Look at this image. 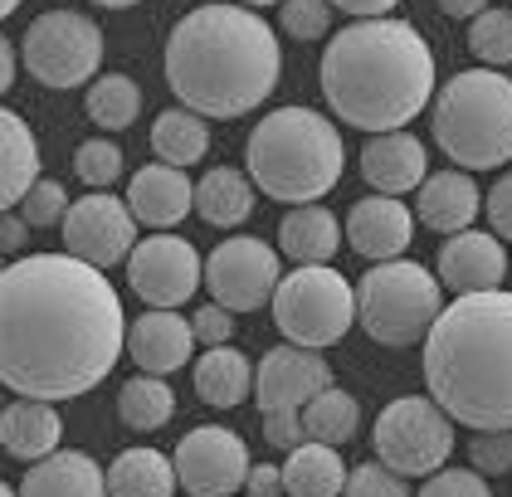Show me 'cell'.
<instances>
[{
  "mask_svg": "<svg viewBox=\"0 0 512 497\" xmlns=\"http://www.w3.org/2000/svg\"><path fill=\"white\" fill-rule=\"evenodd\" d=\"M176 415V390L166 385V376H132V381L118 390V420L137 434H152L161 424H171Z\"/></svg>",
  "mask_w": 512,
  "mask_h": 497,
  "instance_id": "31",
  "label": "cell"
},
{
  "mask_svg": "<svg viewBox=\"0 0 512 497\" xmlns=\"http://www.w3.org/2000/svg\"><path fill=\"white\" fill-rule=\"evenodd\" d=\"M278 283V244H264L254 234H235L225 239L210 259H205V288L215 293V303L230 312H259L274 303Z\"/></svg>",
  "mask_w": 512,
  "mask_h": 497,
  "instance_id": "12",
  "label": "cell"
},
{
  "mask_svg": "<svg viewBox=\"0 0 512 497\" xmlns=\"http://www.w3.org/2000/svg\"><path fill=\"white\" fill-rule=\"evenodd\" d=\"M191 327H196V342L205 346H230V337H235V312L220 303H205L191 317Z\"/></svg>",
  "mask_w": 512,
  "mask_h": 497,
  "instance_id": "42",
  "label": "cell"
},
{
  "mask_svg": "<svg viewBox=\"0 0 512 497\" xmlns=\"http://www.w3.org/2000/svg\"><path fill=\"white\" fill-rule=\"evenodd\" d=\"M278 25L298 44H313V39L332 30V0H283L278 5Z\"/></svg>",
  "mask_w": 512,
  "mask_h": 497,
  "instance_id": "36",
  "label": "cell"
},
{
  "mask_svg": "<svg viewBox=\"0 0 512 497\" xmlns=\"http://www.w3.org/2000/svg\"><path fill=\"white\" fill-rule=\"evenodd\" d=\"M152 152L166 166H196L200 156L210 152V117L191 113V108H166L152 122Z\"/></svg>",
  "mask_w": 512,
  "mask_h": 497,
  "instance_id": "30",
  "label": "cell"
},
{
  "mask_svg": "<svg viewBox=\"0 0 512 497\" xmlns=\"http://www.w3.org/2000/svg\"><path fill=\"white\" fill-rule=\"evenodd\" d=\"M361 176L376 195H410L430 176V152L415 132H381L361 147Z\"/></svg>",
  "mask_w": 512,
  "mask_h": 497,
  "instance_id": "19",
  "label": "cell"
},
{
  "mask_svg": "<svg viewBox=\"0 0 512 497\" xmlns=\"http://www.w3.org/2000/svg\"><path fill=\"white\" fill-rule=\"evenodd\" d=\"M439 10H444L449 20H478V15L488 10V0H439Z\"/></svg>",
  "mask_w": 512,
  "mask_h": 497,
  "instance_id": "46",
  "label": "cell"
},
{
  "mask_svg": "<svg viewBox=\"0 0 512 497\" xmlns=\"http://www.w3.org/2000/svg\"><path fill=\"white\" fill-rule=\"evenodd\" d=\"M483 215H488V225L493 234L512 244V171H503L498 181H493V191L483 195Z\"/></svg>",
  "mask_w": 512,
  "mask_h": 497,
  "instance_id": "41",
  "label": "cell"
},
{
  "mask_svg": "<svg viewBox=\"0 0 512 497\" xmlns=\"http://www.w3.org/2000/svg\"><path fill=\"white\" fill-rule=\"evenodd\" d=\"M469 54L483 69H508L512 64V10L488 5L478 20H469Z\"/></svg>",
  "mask_w": 512,
  "mask_h": 497,
  "instance_id": "34",
  "label": "cell"
},
{
  "mask_svg": "<svg viewBox=\"0 0 512 497\" xmlns=\"http://www.w3.org/2000/svg\"><path fill=\"white\" fill-rule=\"evenodd\" d=\"M274 322L293 346H337L356 322V283L332 264H298L274 293Z\"/></svg>",
  "mask_w": 512,
  "mask_h": 497,
  "instance_id": "8",
  "label": "cell"
},
{
  "mask_svg": "<svg viewBox=\"0 0 512 497\" xmlns=\"http://www.w3.org/2000/svg\"><path fill=\"white\" fill-rule=\"evenodd\" d=\"M444 312V283L439 273L410 259L371 264L356 283V322L376 346H415L430 337Z\"/></svg>",
  "mask_w": 512,
  "mask_h": 497,
  "instance_id": "7",
  "label": "cell"
},
{
  "mask_svg": "<svg viewBox=\"0 0 512 497\" xmlns=\"http://www.w3.org/2000/svg\"><path fill=\"white\" fill-rule=\"evenodd\" d=\"M69 191L59 186V181H35L30 186V195L20 200V215H25V225L30 230H54V225H64V215H69Z\"/></svg>",
  "mask_w": 512,
  "mask_h": 497,
  "instance_id": "37",
  "label": "cell"
},
{
  "mask_svg": "<svg viewBox=\"0 0 512 497\" xmlns=\"http://www.w3.org/2000/svg\"><path fill=\"white\" fill-rule=\"evenodd\" d=\"M425 385L464 429H512V293H459L425 337Z\"/></svg>",
  "mask_w": 512,
  "mask_h": 497,
  "instance_id": "4",
  "label": "cell"
},
{
  "mask_svg": "<svg viewBox=\"0 0 512 497\" xmlns=\"http://www.w3.org/2000/svg\"><path fill=\"white\" fill-rule=\"evenodd\" d=\"M400 0H332V10H342V15H356V20H381V15H391Z\"/></svg>",
  "mask_w": 512,
  "mask_h": 497,
  "instance_id": "45",
  "label": "cell"
},
{
  "mask_svg": "<svg viewBox=\"0 0 512 497\" xmlns=\"http://www.w3.org/2000/svg\"><path fill=\"white\" fill-rule=\"evenodd\" d=\"M508 268V249L493 230H459L444 239L434 273L454 293H488V288H503Z\"/></svg>",
  "mask_w": 512,
  "mask_h": 497,
  "instance_id": "17",
  "label": "cell"
},
{
  "mask_svg": "<svg viewBox=\"0 0 512 497\" xmlns=\"http://www.w3.org/2000/svg\"><path fill=\"white\" fill-rule=\"evenodd\" d=\"M434 142L459 171H498L512 161V78L464 69L434 93Z\"/></svg>",
  "mask_w": 512,
  "mask_h": 497,
  "instance_id": "6",
  "label": "cell"
},
{
  "mask_svg": "<svg viewBox=\"0 0 512 497\" xmlns=\"http://www.w3.org/2000/svg\"><path fill=\"white\" fill-rule=\"evenodd\" d=\"M332 385V366L308 346H274L254 361V400L264 420H303L308 400Z\"/></svg>",
  "mask_w": 512,
  "mask_h": 497,
  "instance_id": "15",
  "label": "cell"
},
{
  "mask_svg": "<svg viewBox=\"0 0 512 497\" xmlns=\"http://www.w3.org/2000/svg\"><path fill=\"white\" fill-rule=\"evenodd\" d=\"M347 244L352 254L371 259V264H386L400 259L410 249V234H415V210L400 200V195H361L352 210H347Z\"/></svg>",
  "mask_w": 512,
  "mask_h": 497,
  "instance_id": "16",
  "label": "cell"
},
{
  "mask_svg": "<svg viewBox=\"0 0 512 497\" xmlns=\"http://www.w3.org/2000/svg\"><path fill=\"white\" fill-rule=\"evenodd\" d=\"M347 473L352 468L342 463V449L303 439L298 449H288L283 463V497H342Z\"/></svg>",
  "mask_w": 512,
  "mask_h": 497,
  "instance_id": "27",
  "label": "cell"
},
{
  "mask_svg": "<svg viewBox=\"0 0 512 497\" xmlns=\"http://www.w3.org/2000/svg\"><path fill=\"white\" fill-rule=\"evenodd\" d=\"M59 439H64V420L49 400H10L5 415H0V449L20 463H40L49 454H59Z\"/></svg>",
  "mask_w": 512,
  "mask_h": 497,
  "instance_id": "22",
  "label": "cell"
},
{
  "mask_svg": "<svg viewBox=\"0 0 512 497\" xmlns=\"http://www.w3.org/2000/svg\"><path fill=\"white\" fill-rule=\"evenodd\" d=\"M0 497H20V493H15V488H10V483H5V478H0Z\"/></svg>",
  "mask_w": 512,
  "mask_h": 497,
  "instance_id": "51",
  "label": "cell"
},
{
  "mask_svg": "<svg viewBox=\"0 0 512 497\" xmlns=\"http://www.w3.org/2000/svg\"><path fill=\"white\" fill-rule=\"evenodd\" d=\"M196 351V327L176 317V307H147L137 322H127V356L147 376H171L186 371Z\"/></svg>",
  "mask_w": 512,
  "mask_h": 497,
  "instance_id": "18",
  "label": "cell"
},
{
  "mask_svg": "<svg viewBox=\"0 0 512 497\" xmlns=\"http://www.w3.org/2000/svg\"><path fill=\"white\" fill-rule=\"evenodd\" d=\"M20 497H108V473L98 468V459L88 454H49V459L30 463Z\"/></svg>",
  "mask_w": 512,
  "mask_h": 497,
  "instance_id": "23",
  "label": "cell"
},
{
  "mask_svg": "<svg viewBox=\"0 0 512 497\" xmlns=\"http://www.w3.org/2000/svg\"><path fill=\"white\" fill-rule=\"evenodd\" d=\"M176 478L191 497H235L249 478V444L225 424H200L176 444Z\"/></svg>",
  "mask_w": 512,
  "mask_h": 497,
  "instance_id": "14",
  "label": "cell"
},
{
  "mask_svg": "<svg viewBox=\"0 0 512 497\" xmlns=\"http://www.w3.org/2000/svg\"><path fill=\"white\" fill-rule=\"evenodd\" d=\"M127 210L137 215V225L147 230H171L181 225L191 210H196V186L181 166H166V161H152L132 176L127 186Z\"/></svg>",
  "mask_w": 512,
  "mask_h": 497,
  "instance_id": "20",
  "label": "cell"
},
{
  "mask_svg": "<svg viewBox=\"0 0 512 497\" xmlns=\"http://www.w3.org/2000/svg\"><path fill=\"white\" fill-rule=\"evenodd\" d=\"M25 244H30L25 215H20V210H5V215H0V254H20Z\"/></svg>",
  "mask_w": 512,
  "mask_h": 497,
  "instance_id": "44",
  "label": "cell"
},
{
  "mask_svg": "<svg viewBox=\"0 0 512 497\" xmlns=\"http://www.w3.org/2000/svg\"><path fill=\"white\" fill-rule=\"evenodd\" d=\"M469 468H478L483 478L512 473V429H478L469 444Z\"/></svg>",
  "mask_w": 512,
  "mask_h": 497,
  "instance_id": "39",
  "label": "cell"
},
{
  "mask_svg": "<svg viewBox=\"0 0 512 497\" xmlns=\"http://www.w3.org/2000/svg\"><path fill=\"white\" fill-rule=\"evenodd\" d=\"M415 215L420 225L434 234H459V230H473V220L483 215V191L473 181L469 171H430L425 186H420V200H415Z\"/></svg>",
  "mask_w": 512,
  "mask_h": 497,
  "instance_id": "21",
  "label": "cell"
},
{
  "mask_svg": "<svg viewBox=\"0 0 512 497\" xmlns=\"http://www.w3.org/2000/svg\"><path fill=\"white\" fill-rule=\"evenodd\" d=\"M15 69H20V54H15V44H10V39L0 35V93H10Z\"/></svg>",
  "mask_w": 512,
  "mask_h": 497,
  "instance_id": "47",
  "label": "cell"
},
{
  "mask_svg": "<svg viewBox=\"0 0 512 497\" xmlns=\"http://www.w3.org/2000/svg\"><path fill=\"white\" fill-rule=\"evenodd\" d=\"M176 488H181L176 463L147 444L122 449L108 468V497H176Z\"/></svg>",
  "mask_w": 512,
  "mask_h": 497,
  "instance_id": "28",
  "label": "cell"
},
{
  "mask_svg": "<svg viewBox=\"0 0 512 497\" xmlns=\"http://www.w3.org/2000/svg\"><path fill=\"white\" fill-rule=\"evenodd\" d=\"M191 381L210 410H235L254 395V361L239 346H205V356L191 366Z\"/></svg>",
  "mask_w": 512,
  "mask_h": 497,
  "instance_id": "25",
  "label": "cell"
},
{
  "mask_svg": "<svg viewBox=\"0 0 512 497\" xmlns=\"http://www.w3.org/2000/svg\"><path fill=\"white\" fill-rule=\"evenodd\" d=\"M278 74L283 49L274 25L239 0L196 5L166 35V88L200 117L230 122L254 113L278 88Z\"/></svg>",
  "mask_w": 512,
  "mask_h": 497,
  "instance_id": "2",
  "label": "cell"
},
{
  "mask_svg": "<svg viewBox=\"0 0 512 497\" xmlns=\"http://www.w3.org/2000/svg\"><path fill=\"white\" fill-rule=\"evenodd\" d=\"M127 351V312L108 273L74 254H25L0 273V385L79 400Z\"/></svg>",
  "mask_w": 512,
  "mask_h": 497,
  "instance_id": "1",
  "label": "cell"
},
{
  "mask_svg": "<svg viewBox=\"0 0 512 497\" xmlns=\"http://www.w3.org/2000/svg\"><path fill=\"white\" fill-rule=\"evenodd\" d=\"M244 493L249 497H283V468H274V463H254L249 478H244Z\"/></svg>",
  "mask_w": 512,
  "mask_h": 497,
  "instance_id": "43",
  "label": "cell"
},
{
  "mask_svg": "<svg viewBox=\"0 0 512 497\" xmlns=\"http://www.w3.org/2000/svg\"><path fill=\"white\" fill-rule=\"evenodd\" d=\"M137 113H142V88L127 74H98L88 83V117H93L103 132L132 127Z\"/></svg>",
  "mask_w": 512,
  "mask_h": 497,
  "instance_id": "33",
  "label": "cell"
},
{
  "mask_svg": "<svg viewBox=\"0 0 512 497\" xmlns=\"http://www.w3.org/2000/svg\"><path fill=\"white\" fill-rule=\"evenodd\" d=\"M5 405H10V400H5V385H0V415H5Z\"/></svg>",
  "mask_w": 512,
  "mask_h": 497,
  "instance_id": "52",
  "label": "cell"
},
{
  "mask_svg": "<svg viewBox=\"0 0 512 497\" xmlns=\"http://www.w3.org/2000/svg\"><path fill=\"white\" fill-rule=\"evenodd\" d=\"M239 5H249V10H264V5H283V0H239Z\"/></svg>",
  "mask_w": 512,
  "mask_h": 497,
  "instance_id": "50",
  "label": "cell"
},
{
  "mask_svg": "<svg viewBox=\"0 0 512 497\" xmlns=\"http://www.w3.org/2000/svg\"><path fill=\"white\" fill-rule=\"evenodd\" d=\"M317 83L327 108L356 132H400L434 103V54L410 20H352L327 39Z\"/></svg>",
  "mask_w": 512,
  "mask_h": 497,
  "instance_id": "3",
  "label": "cell"
},
{
  "mask_svg": "<svg viewBox=\"0 0 512 497\" xmlns=\"http://www.w3.org/2000/svg\"><path fill=\"white\" fill-rule=\"evenodd\" d=\"M0 273H5V254H0Z\"/></svg>",
  "mask_w": 512,
  "mask_h": 497,
  "instance_id": "53",
  "label": "cell"
},
{
  "mask_svg": "<svg viewBox=\"0 0 512 497\" xmlns=\"http://www.w3.org/2000/svg\"><path fill=\"white\" fill-rule=\"evenodd\" d=\"M20 49L30 78H40L44 88H83L103 64V30L74 10H44L30 20Z\"/></svg>",
  "mask_w": 512,
  "mask_h": 497,
  "instance_id": "10",
  "label": "cell"
},
{
  "mask_svg": "<svg viewBox=\"0 0 512 497\" xmlns=\"http://www.w3.org/2000/svg\"><path fill=\"white\" fill-rule=\"evenodd\" d=\"M342 166L347 142L337 122L313 108H274L244 142V171L254 191L278 205H317L342 181Z\"/></svg>",
  "mask_w": 512,
  "mask_h": 497,
  "instance_id": "5",
  "label": "cell"
},
{
  "mask_svg": "<svg viewBox=\"0 0 512 497\" xmlns=\"http://www.w3.org/2000/svg\"><path fill=\"white\" fill-rule=\"evenodd\" d=\"M15 10H20V0H0V20H5V15H15Z\"/></svg>",
  "mask_w": 512,
  "mask_h": 497,
  "instance_id": "49",
  "label": "cell"
},
{
  "mask_svg": "<svg viewBox=\"0 0 512 497\" xmlns=\"http://www.w3.org/2000/svg\"><path fill=\"white\" fill-rule=\"evenodd\" d=\"M59 230L74 259L103 268V273L113 264H127V254L137 249V215L113 191H88L83 200H74Z\"/></svg>",
  "mask_w": 512,
  "mask_h": 497,
  "instance_id": "13",
  "label": "cell"
},
{
  "mask_svg": "<svg viewBox=\"0 0 512 497\" xmlns=\"http://www.w3.org/2000/svg\"><path fill=\"white\" fill-rule=\"evenodd\" d=\"M93 5H108V10H127V5H137V0H93Z\"/></svg>",
  "mask_w": 512,
  "mask_h": 497,
  "instance_id": "48",
  "label": "cell"
},
{
  "mask_svg": "<svg viewBox=\"0 0 512 497\" xmlns=\"http://www.w3.org/2000/svg\"><path fill=\"white\" fill-rule=\"evenodd\" d=\"M196 215L215 230H239L254 215V181L235 166H215L205 171L196 186Z\"/></svg>",
  "mask_w": 512,
  "mask_h": 497,
  "instance_id": "29",
  "label": "cell"
},
{
  "mask_svg": "<svg viewBox=\"0 0 512 497\" xmlns=\"http://www.w3.org/2000/svg\"><path fill=\"white\" fill-rule=\"evenodd\" d=\"M342 220L322 205H298L283 215L278 225V254H288L293 264H332L342 249Z\"/></svg>",
  "mask_w": 512,
  "mask_h": 497,
  "instance_id": "26",
  "label": "cell"
},
{
  "mask_svg": "<svg viewBox=\"0 0 512 497\" xmlns=\"http://www.w3.org/2000/svg\"><path fill=\"white\" fill-rule=\"evenodd\" d=\"M205 283V264H200L196 244L181 234H147L132 254H127V288L147 307H181L191 303Z\"/></svg>",
  "mask_w": 512,
  "mask_h": 497,
  "instance_id": "11",
  "label": "cell"
},
{
  "mask_svg": "<svg viewBox=\"0 0 512 497\" xmlns=\"http://www.w3.org/2000/svg\"><path fill=\"white\" fill-rule=\"evenodd\" d=\"M122 147L113 137H88L79 142V152H74V176H79L88 191H113V181L122 176Z\"/></svg>",
  "mask_w": 512,
  "mask_h": 497,
  "instance_id": "35",
  "label": "cell"
},
{
  "mask_svg": "<svg viewBox=\"0 0 512 497\" xmlns=\"http://www.w3.org/2000/svg\"><path fill=\"white\" fill-rule=\"evenodd\" d=\"M356 429H361V405H356L352 390H342V385H327L322 395L308 400V410H303V434L313 439V444H347Z\"/></svg>",
  "mask_w": 512,
  "mask_h": 497,
  "instance_id": "32",
  "label": "cell"
},
{
  "mask_svg": "<svg viewBox=\"0 0 512 497\" xmlns=\"http://www.w3.org/2000/svg\"><path fill=\"white\" fill-rule=\"evenodd\" d=\"M508 278H512V268H508Z\"/></svg>",
  "mask_w": 512,
  "mask_h": 497,
  "instance_id": "54",
  "label": "cell"
},
{
  "mask_svg": "<svg viewBox=\"0 0 512 497\" xmlns=\"http://www.w3.org/2000/svg\"><path fill=\"white\" fill-rule=\"evenodd\" d=\"M420 497H493V488L478 468H449L444 463L439 473H430L420 483Z\"/></svg>",
  "mask_w": 512,
  "mask_h": 497,
  "instance_id": "40",
  "label": "cell"
},
{
  "mask_svg": "<svg viewBox=\"0 0 512 497\" xmlns=\"http://www.w3.org/2000/svg\"><path fill=\"white\" fill-rule=\"evenodd\" d=\"M35 181H40V142L25 117L0 108V215L15 210Z\"/></svg>",
  "mask_w": 512,
  "mask_h": 497,
  "instance_id": "24",
  "label": "cell"
},
{
  "mask_svg": "<svg viewBox=\"0 0 512 497\" xmlns=\"http://www.w3.org/2000/svg\"><path fill=\"white\" fill-rule=\"evenodd\" d=\"M371 444L376 459L400 478H430L454 454V420L434 395H400L376 415Z\"/></svg>",
  "mask_w": 512,
  "mask_h": 497,
  "instance_id": "9",
  "label": "cell"
},
{
  "mask_svg": "<svg viewBox=\"0 0 512 497\" xmlns=\"http://www.w3.org/2000/svg\"><path fill=\"white\" fill-rule=\"evenodd\" d=\"M342 497H410V488H405V478H400L395 468H386L381 459H371V463H356L352 473H347Z\"/></svg>",
  "mask_w": 512,
  "mask_h": 497,
  "instance_id": "38",
  "label": "cell"
}]
</instances>
